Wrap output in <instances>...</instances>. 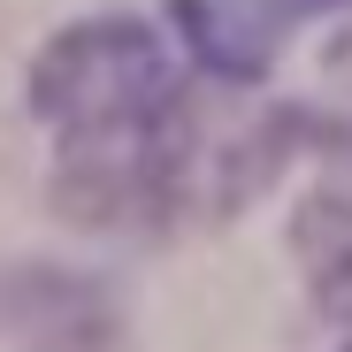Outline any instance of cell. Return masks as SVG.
Instances as JSON below:
<instances>
[{"label":"cell","instance_id":"5","mask_svg":"<svg viewBox=\"0 0 352 352\" xmlns=\"http://www.w3.org/2000/svg\"><path fill=\"white\" fill-rule=\"evenodd\" d=\"M337 352H352V344H337Z\"/></svg>","mask_w":352,"mask_h":352},{"label":"cell","instance_id":"1","mask_svg":"<svg viewBox=\"0 0 352 352\" xmlns=\"http://www.w3.org/2000/svg\"><path fill=\"white\" fill-rule=\"evenodd\" d=\"M0 322L16 329L23 352H115L123 344L115 291L77 268H46V261L0 283Z\"/></svg>","mask_w":352,"mask_h":352},{"label":"cell","instance_id":"3","mask_svg":"<svg viewBox=\"0 0 352 352\" xmlns=\"http://www.w3.org/2000/svg\"><path fill=\"white\" fill-rule=\"evenodd\" d=\"M291 253H299L314 299L337 314L352 307V184H322L291 214Z\"/></svg>","mask_w":352,"mask_h":352},{"label":"cell","instance_id":"2","mask_svg":"<svg viewBox=\"0 0 352 352\" xmlns=\"http://www.w3.org/2000/svg\"><path fill=\"white\" fill-rule=\"evenodd\" d=\"M192 62L222 85H261L268 77V16H245L238 0H168Z\"/></svg>","mask_w":352,"mask_h":352},{"label":"cell","instance_id":"4","mask_svg":"<svg viewBox=\"0 0 352 352\" xmlns=\"http://www.w3.org/2000/svg\"><path fill=\"white\" fill-rule=\"evenodd\" d=\"M337 8H352V0H261V16H276V23H299V16H337Z\"/></svg>","mask_w":352,"mask_h":352}]
</instances>
